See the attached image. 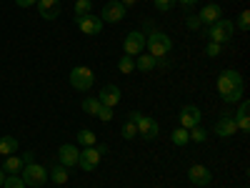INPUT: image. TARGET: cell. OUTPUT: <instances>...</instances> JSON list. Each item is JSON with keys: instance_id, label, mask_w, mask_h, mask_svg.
<instances>
[{"instance_id": "6da1fadb", "label": "cell", "mask_w": 250, "mask_h": 188, "mask_svg": "<svg viewBox=\"0 0 250 188\" xmlns=\"http://www.w3.org/2000/svg\"><path fill=\"white\" fill-rule=\"evenodd\" d=\"M215 88L220 93V98L225 103H238L243 98V91H245V83H243V75L233 68H225L220 70L218 80H215Z\"/></svg>"}, {"instance_id": "7a4b0ae2", "label": "cell", "mask_w": 250, "mask_h": 188, "mask_svg": "<svg viewBox=\"0 0 250 188\" xmlns=\"http://www.w3.org/2000/svg\"><path fill=\"white\" fill-rule=\"evenodd\" d=\"M205 35L210 38L213 43L225 46V43H230L233 35H235V23H233V20H228V18H220V20H215L213 25H208Z\"/></svg>"}, {"instance_id": "3957f363", "label": "cell", "mask_w": 250, "mask_h": 188, "mask_svg": "<svg viewBox=\"0 0 250 188\" xmlns=\"http://www.w3.org/2000/svg\"><path fill=\"white\" fill-rule=\"evenodd\" d=\"M145 48H148V53L153 58H165V55H170V50H173V40L163 30H153L148 38H145Z\"/></svg>"}, {"instance_id": "277c9868", "label": "cell", "mask_w": 250, "mask_h": 188, "mask_svg": "<svg viewBox=\"0 0 250 188\" xmlns=\"http://www.w3.org/2000/svg\"><path fill=\"white\" fill-rule=\"evenodd\" d=\"M128 118H133V120H135V125H138V136H140L143 141H155V138H158L160 125L155 123V118L145 116V113H140V111L128 113Z\"/></svg>"}, {"instance_id": "5b68a950", "label": "cell", "mask_w": 250, "mask_h": 188, "mask_svg": "<svg viewBox=\"0 0 250 188\" xmlns=\"http://www.w3.org/2000/svg\"><path fill=\"white\" fill-rule=\"evenodd\" d=\"M20 178H23V183L30 186V188H40V186H45V181H48V168L33 161V163L23 165V171H20Z\"/></svg>"}, {"instance_id": "8992f818", "label": "cell", "mask_w": 250, "mask_h": 188, "mask_svg": "<svg viewBox=\"0 0 250 188\" xmlns=\"http://www.w3.org/2000/svg\"><path fill=\"white\" fill-rule=\"evenodd\" d=\"M93 83H95V73L88 68V66H75L70 70V86L80 93H88L93 88Z\"/></svg>"}, {"instance_id": "52a82bcc", "label": "cell", "mask_w": 250, "mask_h": 188, "mask_svg": "<svg viewBox=\"0 0 250 188\" xmlns=\"http://www.w3.org/2000/svg\"><path fill=\"white\" fill-rule=\"evenodd\" d=\"M125 13H128V8H125L123 3H120V0H108V3L105 5H103V10H100V20H103V23H123V20H125Z\"/></svg>"}, {"instance_id": "ba28073f", "label": "cell", "mask_w": 250, "mask_h": 188, "mask_svg": "<svg viewBox=\"0 0 250 188\" xmlns=\"http://www.w3.org/2000/svg\"><path fill=\"white\" fill-rule=\"evenodd\" d=\"M75 25H78V30L83 35H100V30H103V25H105V23H103L95 13H88V15L75 18Z\"/></svg>"}, {"instance_id": "9c48e42d", "label": "cell", "mask_w": 250, "mask_h": 188, "mask_svg": "<svg viewBox=\"0 0 250 188\" xmlns=\"http://www.w3.org/2000/svg\"><path fill=\"white\" fill-rule=\"evenodd\" d=\"M188 181H190L193 186H198V188H205V186H210V181H213V171L208 168V165L193 163L190 168H188Z\"/></svg>"}, {"instance_id": "30bf717a", "label": "cell", "mask_w": 250, "mask_h": 188, "mask_svg": "<svg viewBox=\"0 0 250 188\" xmlns=\"http://www.w3.org/2000/svg\"><path fill=\"white\" fill-rule=\"evenodd\" d=\"M123 50H125V55H130V58L140 55L145 50V35L140 30H130L128 35H125V40H123Z\"/></svg>"}, {"instance_id": "8fae6325", "label": "cell", "mask_w": 250, "mask_h": 188, "mask_svg": "<svg viewBox=\"0 0 250 188\" xmlns=\"http://www.w3.org/2000/svg\"><path fill=\"white\" fill-rule=\"evenodd\" d=\"M200 118H203V113H200L198 106H183L180 113H178L180 128H185V131H190V128H195V125H200Z\"/></svg>"}, {"instance_id": "7c38bea8", "label": "cell", "mask_w": 250, "mask_h": 188, "mask_svg": "<svg viewBox=\"0 0 250 188\" xmlns=\"http://www.w3.org/2000/svg\"><path fill=\"white\" fill-rule=\"evenodd\" d=\"M100 153H98V148L95 145H90V148H85V151H80V156H78V168H83V171H95L98 165H100Z\"/></svg>"}, {"instance_id": "4fadbf2b", "label": "cell", "mask_w": 250, "mask_h": 188, "mask_svg": "<svg viewBox=\"0 0 250 188\" xmlns=\"http://www.w3.org/2000/svg\"><path fill=\"white\" fill-rule=\"evenodd\" d=\"M78 145L75 143H62L60 148H58V163H62L65 168H73V165H78Z\"/></svg>"}, {"instance_id": "5bb4252c", "label": "cell", "mask_w": 250, "mask_h": 188, "mask_svg": "<svg viewBox=\"0 0 250 188\" xmlns=\"http://www.w3.org/2000/svg\"><path fill=\"white\" fill-rule=\"evenodd\" d=\"M120 88L115 86V83H108V86H103L100 93H98V100L103 103V106H108V108H115L118 103H120Z\"/></svg>"}, {"instance_id": "9a60e30c", "label": "cell", "mask_w": 250, "mask_h": 188, "mask_svg": "<svg viewBox=\"0 0 250 188\" xmlns=\"http://www.w3.org/2000/svg\"><path fill=\"white\" fill-rule=\"evenodd\" d=\"M238 133V125H235V118H230L228 113H223L218 120H215V136L218 138H230Z\"/></svg>"}, {"instance_id": "2e32d148", "label": "cell", "mask_w": 250, "mask_h": 188, "mask_svg": "<svg viewBox=\"0 0 250 188\" xmlns=\"http://www.w3.org/2000/svg\"><path fill=\"white\" fill-rule=\"evenodd\" d=\"M38 15L43 20H55L60 15V0H38Z\"/></svg>"}, {"instance_id": "e0dca14e", "label": "cell", "mask_w": 250, "mask_h": 188, "mask_svg": "<svg viewBox=\"0 0 250 188\" xmlns=\"http://www.w3.org/2000/svg\"><path fill=\"white\" fill-rule=\"evenodd\" d=\"M220 15H223V10H220L218 3H208V5L198 13V18H200V23H203V25H213L215 20H220Z\"/></svg>"}, {"instance_id": "ac0fdd59", "label": "cell", "mask_w": 250, "mask_h": 188, "mask_svg": "<svg viewBox=\"0 0 250 188\" xmlns=\"http://www.w3.org/2000/svg\"><path fill=\"white\" fill-rule=\"evenodd\" d=\"M68 178H70V173H68L65 165H62V163H53V168L48 171V181H53L55 186H65Z\"/></svg>"}, {"instance_id": "d6986e66", "label": "cell", "mask_w": 250, "mask_h": 188, "mask_svg": "<svg viewBox=\"0 0 250 188\" xmlns=\"http://www.w3.org/2000/svg\"><path fill=\"white\" fill-rule=\"evenodd\" d=\"M23 158H20V156H5V163H3V171L8 173V176H20V171H23Z\"/></svg>"}, {"instance_id": "ffe728a7", "label": "cell", "mask_w": 250, "mask_h": 188, "mask_svg": "<svg viewBox=\"0 0 250 188\" xmlns=\"http://www.w3.org/2000/svg\"><path fill=\"white\" fill-rule=\"evenodd\" d=\"M155 66H158V58H153L150 53L148 55H135V68L140 70V73H153L155 70Z\"/></svg>"}, {"instance_id": "44dd1931", "label": "cell", "mask_w": 250, "mask_h": 188, "mask_svg": "<svg viewBox=\"0 0 250 188\" xmlns=\"http://www.w3.org/2000/svg\"><path fill=\"white\" fill-rule=\"evenodd\" d=\"M18 151V138L15 136H0V156H13Z\"/></svg>"}, {"instance_id": "7402d4cb", "label": "cell", "mask_w": 250, "mask_h": 188, "mask_svg": "<svg viewBox=\"0 0 250 188\" xmlns=\"http://www.w3.org/2000/svg\"><path fill=\"white\" fill-rule=\"evenodd\" d=\"M83 111H85L88 116H98L100 113V108H103V103L98 100V95H88V98H83Z\"/></svg>"}, {"instance_id": "603a6c76", "label": "cell", "mask_w": 250, "mask_h": 188, "mask_svg": "<svg viewBox=\"0 0 250 188\" xmlns=\"http://www.w3.org/2000/svg\"><path fill=\"white\" fill-rule=\"evenodd\" d=\"M75 141H78L80 145H85V148H90V145H98V136H95L93 131H88V128H83V131H78Z\"/></svg>"}, {"instance_id": "cb8c5ba5", "label": "cell", "mask_w": 250, "mask_h": 188, "mask_svg": "<svg viewBox=\"0 0 250 188\" xmlns=\"http://www.w3.org/2000/svg\"><path fill=\"white\" fill-rule=\"evenodd\" d=\"M170 141L178 145V148H183V145L190 143V136H188L185 128H180V125H178V128H173V133H170Z\"/></svg>"}, {"instance_id": "d4e9b609", "label": "cell", "mask_w": 250, "mask_h": 188, "mask_svg": "<svg viewBox=\"0 0 250 188\" xmlns=\"http://www.w3.org/2000/svg\"><path fill=\"white\" fill-rule=\"evenodd\" d=\"M118 70H120L123 75H130V73L135 70V58H130V55H120V58H118Z\"/></svg>"}, {"instance_id": "484cf974", "label": "cell", "mask_w": 250, "mask_h": 188, "mask_svg": "<svg viewBox=\"0 0 250 188\" xmlns=\"http://www.w3.org/2000/svg\"><path fill=\"white\" fill-rule=\"evenodd\" d=\"M120 136L125 138V141H133L135 136H138V125H135V120L133 118H128L123 123V128H120Z\"/></svg>"}, {"instance_id": "4316f807", "label": "cell", "mask_w": 250, "mask_h": 188, "mask_svg": "<svg viewBox=\"0 0 250 188\" xmlns=\"http://www.w3.org/2000/svg\"><path fill=\"white\" fill-rule=\"evenodd\" d=\"M73 10H75V18L93 13V0H75V8Z\"/></svg>"}, {"instance_id": "83f0119b", "label": "cell", "mask_w": 250, "mask_h": 188, "mask_svg": "<svg viewBox=\"0 0 250 188\" xmlns=\"http://www.w3.org/2000/svg\"><path fill=\"white\" fill-rule=\"evenodd\" d=\"M188 136H190V141H195V143H205V141H208V131L200 128V125L190 128V131H188Z\"/></svg>"}, {"instance_id": "f1b7e54d", "label": "cell", "mask_w": 250, "mask_h": 188, "mask_svg": "<svg viewBox=\"0 0 250 188\" xmlns=\"http://www.w3.org/2000/svg\"><path fill=\"white\" fill-rule=\"evenodd\" d=\"M3 188H28V186L23 183V178H20V176H5Z\"/></svg>"}, {"instance_id": "f546056e", "label": "cell", "mask_w": 250, "mask_h": 188, "mask_svg": "<svg viewBox=\"0 0 250 188\" xmlns=\"http://www.w3.org/2000/svg\"><path fill=\"white\" fill-rule=\"evenodd\" d=\"M248 28H250V10H243L238 15V30L240 33H248Z\"/></svg>"}, {"instance_id": "4dcf8cb0", "label": "cell", "mask_w": 250, "mask_h": 188, "mask_svg": "<svg viewBox=\"0 0 250 188\" xmlns=\"http://www.w3.org/2000/svg\"><path fill=\"white\" fill-rule=\"evenodd\" d=\"M220 50H223V46H220V43H213V40L205 46V55H208V58H218Z\"/></svg>"}, {"instance_id": "1f68e13d", "label": "cell", "mask_w": 250, "mask_h": 188, "mask_svg": "<svg viewBox=\"0 0 250 188\" xmlns=\"http://www.w3.org/2000/svg\"><path fill=\"white\" fill-rule=\"evenodd\" d=\"M173 5H175V0H155V10L160 13H170Z\"/></svg>"}, {"instance_id": "d6a6232c", "label": "cell", "mask_w": 250, "mask_h": 188, "mask_svg": "<svg viewBox=\"0 0 250 188\" xmlns=\"http://www.w3.org/2000/svg\"><path fill=\"white\" fill-rule=\"evenodd\" d=\"M235 125H238V133H250V118L248 116L235 118Z\"/></svg>"}, {"instance_id": "836d02e7", "label": "cell", "mask_w": 250, "mask_h": 188, "mask_svg": "<svg viewBox=\"0 0 250 188\" xmlns=\"http://www.w3.org/2000/svg\"><path fill=\"white\" fill-rule=\"evenodd\" d=\"M113 113H115V108H108V106H103V108H100V113H98L95 118H100L103 123H108V120H113Z\"/></svg>"}, {"instance_id": "e575fe53", "label": "cell", "mask_w": 250, "mask_h": 188, "mask_svg": "<svg viewBox=\"0 0 250 188\" xmlns=\"http://www.w3.org/2000/svg\"><path fill=\"white\" fill-rule=\"evenodd\" d=\"M185 25L190 28V30H200V28H203V23H200L198 15H188V18H185Z\"/></svg>"}, {"instance_id": "d590c367", "label": "cell", "mask_w": 250, "mask_h": 188, "mask_svg": "<svg viewBox=\"0 0 250 188\" xmlns=\"http://www.w3.org/2000/svg\"><path fill=\"white\" fill-rule=\"evenodd\" d=\"M248 111H250V103H248L245 98H240V100H238V113H235V118H243V116H248Z\"/></svg>"}, {"instance_id": "8d00e7d4", "label": "cell", "mask_w": 250, "mask_h": 188, "mask_svg": "<svg viewBox=\"0 0 250 188\" xmlns=\"http://www.w3.org/2000/svg\"><path fill=\"white\" fill-rule=\"evenodd\" d=\"M38 0H15V5L18 8H30V5H35Z\"/></svg>"}, {"instance_id": "74e56055", "label": "cell", "mask_w": 250, "mask_h": 188, "mask_svg": "<svg viewBox=\"0 0 250 188\" xmlns=\"http://www.w3.org/2000/svg\"><path fill=\"white\" fill-rule=\"evenodd\" d=\"M175 3H180V5L185 8V10H190V8H193V5L198 3V0H175Z\"/></svg>"}, {"instance_id": "f35d334b", "label": "cell", "mask_w": 250, "mask_h": 188, "mask_svg": "<svg viewBox=\"0 0 250 188\" xmlns=\"http://www.w3.org/2000/svg\"><path fill=\"white\" fill-rule=\"evenodd\" d=\"M33 156H35V153H33V151H28V153H23L20 158H23V163L28 165V163H33Z\"/></svg>"}, {"instance_id": "ab89813d", "label": "cell", "mask_w": 250, "mask_h": 188, "mask_svg": "<svg viewBox=\"0 0 250 188\" xmlns=\"http://www.w3.org/2000/svg\"><path fill=\"white\" fill-rule=\"evenodd\" d=\"M120 3H123V5H125V8H133V5H135V3H138V0H120Z\"/></svg>"}, {"instance_id": "60d3db41", "label": "cell", "mask_w": 250, "mask_h": 188, "mask_svg": "<svg viewBox=\"0 0 250 188\" xmlns=\"http://www.w3.org/2000/svg\"><path fill=\"white\" fill-rule=\"evenodd\" d=\"M5 176H8V173L3 171V165H0V186H3V181H5Z\"/></svg>"}]
</instances>
